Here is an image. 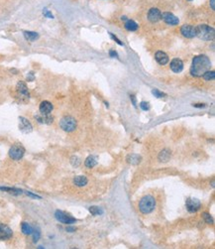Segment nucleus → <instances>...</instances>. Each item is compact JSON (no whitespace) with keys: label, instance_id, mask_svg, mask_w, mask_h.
Returning <instances> with one entry per match:
<instances>
[{"label":"nucleus","instance_id":"obj_1","mask_svg":"<svg viewBox=\"0 0 215 249\" xmlns=\"http://www.w3.org/2000/svg\"><path fill=\"white\" fill-rule=\"evenodd\" d=\"M211 68V62L205 55H199L193 58L190 67V74L193 77L200 78Z\"/></svg>","mask_w":215,"mask_h":249},{"label":"nucleus","instance_id":"obj_2","mask_svg":"<svg viewBox=\"0 0 215 249\" xmlns=\"http://www.w3.org/2000/svg\"><path fill=\"white\" fill-rule=\"evenodd\" d=\"M196 28V36L203 41H212L214 39V29L206 24H200Z\"/></svg>","mask_w":215,"mask_h":249},{"label":"nucleus","instance_id":"obj_3","mask_svg":"<svg viewBox=\"0 0 215 249\" xmlns=\"http://www.w3.org/2000/svg\"><path fill=\"white\" fill-rule=\"evenodd\" d=\"M156 207V201L152 196H146L139 202V210L144 215L151 213Z\"/></svg>","mask_w":215,"mask_h":249},{"label":"nucleus","instance_id":"obj_4","mask_svg":"<svg viewBox=\"0 0 215 249\" xmlns=\"http://www.w3.org/2000/svg\"><path fill=\"white\" fill-rule=\"evenodd\" d=\"M77 120L72 116H65L62 117L60 121L61 128L66 132H72L77 128Z\"/></svg>","mask_w":215,"mask_h":249},{"label":"nucleus","instance_id":"obj_5","mask_svg":"<svg viewBox=\"0 0 215 249\" xmlns=\"http://www.w3.org/2000/svg\"><path fill=\"white\" fill-rule=\"evenodd\" d=\"M55 217L57 218V221H59L60 222L65 223V224H72L77 221V219L74 217L68 216V213L63 212L62 211H57L55 212Z\"/></svg>","mask_w":215,"mask_h":249},{"label":"nucleus","instance_id":"obj_6","mask_svg":"<svg viewBox=\"0 0 215 249\" xmlns=\"http://www.w3.org/2000/svg\"><path fill=\"white\" fill-rule=\"evenodd\" d=\"M25 154V149L21 145H14L9 150V156L13 160H20Z\"/></svg>","mask_w":215,"mask_h":249},{"label":"nucleus","instance_id":"obj_7","mask_svg":"<svg viewBox=\"0 0 215 249\" xmlns=\"http://www.w3.org/2000/svg\"><path fill=\"white\" fill-rule=\"evenodd\" d=\"M181 33L182 34V36L185 37V38H194L196 37V28L191 26V25H188V24H185V25H182V28H181Z\"/></svg>","mask_w":215,"mask_h":249},{"label":"nucleus","instance_id":"obj_8","mask_svg":"<svg viewBox=\"0 0 215 249\" xmlns=\"http://www.w3.org/2000/svg\"><path fill=\"white\" fill-rule=\"evenodd\" d=\"M185 206L189 212H195L200 208V201L197 199H188L185 201Z\"/></svg>","mask_w":215,"mask_h":249},{"label":"nucleus","instance_id":"obj_9","mask_svg":"<svg viewBox=\"0 0 215 249\" xmlns=\"http://www.w3.org/2000/svg\"><path fill=\"white\" fill-rule=\"evenodd\" d=\"M19 129L23 133H30L33 130V126L27 118L19 117Z\"/></svg>","mask_w":215,"mask_h":249},{"label":"nucleus","instance_id":"obj_10","mask_svg":"<svg viewBox=\"0 0 215 249\" xmlns=\"http://www.w3.org/2000/svg\"><path fill=\"white\" fill-rule=\"evenodd\" d=\"M12 229L3 223H0V240H7L12 237Z\"/></svg>","mask_w":215,"mask_h":249},{"label":"nucleus","instance_id":"obj_11","mask_svg":"<svg viewBox=\"0 0 215 249\" xmlns=\"http://www.w3.org/2000/svg\"><path fill=\"white\" fill-rule=\"evenodd\" d=\"M148 19L152 23H157L162 19V13L158 8H151L148 12Z\"/></svg>","mask_w":215,"mask_h":249},{"label":"nucleus","instance_id":"obj_12","mask_svg":"<svg viewBox=\"0 0 215 249\" xmlns=\"http://www.w3.org/2000/svg\"><path fill=\"white\" fill-rule=\"evenodd\" d=\"M162 19L164 20L167 24L168 25H172V26H175V25H178V18L176 16V15H173L172 13H170V12H165V13H162Z\"/></svg>","mask_w":215,"mask_h":249},{"label":"nucleus","instance_id":"obj_13","mask_svg":"<svg viewBox=\"0 0 215 249\" xmlns=\"http://www.w3.org/2000/svg\"><path fill=\"white\" fill-rule=\"evenodd\" d=\"M171 69L176 74H178L181 73L182 69H183V63L181 59H173L172 62H171Z\"/></svg>","mask_w":215,"mask_h":249},{"label":"nucleus","instance_id":"obj_14","mask_svg":"<svg viewBox=\"0 0 215 249\" xmlns=\"http://www.w3.org/2000/svg\"><path fill=\"white\" fill-rule=\"evenodd\" d=\"M53 104H52L50 101H47V100H45L43 102H41L40 104V112L41 114H50L52 112V110H53Z\"/></svg>","mask_w":215,"mask_h":249},{"label":"nucleus","instance_id":"obj_15","mask_svg":"<svg viewBox=\"0 0 215 249\" xmlns=\"http://www.w3.org/2000/svg\"><path fill=\"white\" fill-rule=\"evenodd\" d=\"M155 59H156L157 62L160 64V65H162V66L168 63V55L165 53V52H162V51L157 52L156 55H155Z\"/></svg>","mask_w":215,"mask_h":249},{"label":"nucleus","instance_id":"obj_16","mask_svg":"<svg viewBox=\"0 0 215 249\" xmlns=\"http://www.w3.org/2000/svg\"><path fill=\"white\" fill-rule=\"evenodd\" d=\"M36 119L40 123H45V124H51L54 121L53 116H51L50 114H41V115H36Z\"/></svg>","mask_w":215,"mask_h":249},{"label":"nucleus","instance_id":"obj_17","mask_svg":"<svg viewBox=\"0 0 215 249\" xmlns=\"http://www.w3.org/2000/svg\"><path fill=\"white\" fill-rule=\"evenodd\" d=\"M17 91L19 92V94H21L22 96H24V97H28L29 98V96H30V94H29L27 86L23 82H20V83H18V84H17Z\"/></svg>","mask_w":215,"mask_h":249},{"label":"nucleus","instance_id":"obj_18","mask_svg":"<svg viewBox=\"0 0 215 249\" xmlns=\"http://www.w3.org/2000/svg\"><path fill=\"white\" fill-rule=\"evenodd\" d=\"M88 182V178L85 176H77L73 180V183L75 184V186H78V187H84L86 186Z\"/></svg>","mask_w":215,"mask_h":249},{"label":"nucleus","instance_id":"obj_19","mask_svg":"<svg viewBox=\"0 0 215 249\" xmlns=\"http://www.w3.org/2000/svg\"><path fill=\"white\" fill-rule=\"evenodd\" d=\"M127 162L131 165H138L141 162V157L137 154H130L127 157Z\"/></svg>","mask_w":215,"mask_h":249},{"label":"nucleus","instance_id":"obj_20","mask_svg":"<svg viewBox=\"0 0 215 249\" xmlns=\"http://www.w3.org/2000/svg\"><path fill=\"white\" fill-rule=\"evenodd\" d=\"M24 37L26 40L30 42L36 41L37 39H39V34L36 32H31V31H24Z\"/></svg>","mask_w":215,"mask_h":249},{"label":"nucleus","instance_id":"obj_21","mask_svg":"<svg viewBox=\"0 0 215 249\" xmlns=\"http://www.w3.org/2000/svg\"><path fill=\"white\" fill-rule=\"evenodd\" d=\"M96 164H97V159L94 156H89V157L86 158L84 162L85 167H88V168H93L94 166H96Z\"/></svg>","mask_w":215,"mask_h":249},{"label":"nucleus","instance_id":"obj_22","mask_svg":"<svg viewBox=\"0 0 215 249\" xmlns=\"http://www.w3.org/2000/svg\"><path fill=\"white\" fill-rule=\"evenodd\" d=\"M125 28L128 31H136L138 29V24L133 20H127L125 22Z\"/></svg>","mask_w":215,"mask_h":249},{"label":"nucleus","instance_id":"obj_23","mask_svg":"<svg viewBox=\"0 0 215 249\" xmlns=\"http://www.w3.org/2000/svg\"><path fill=\"white\" fill-rule=\"evenodd\" d=\"M171 158V152L168 150H162L159 154V160L161 162H168Z\"/></svg>","mask_w":215,"mask_h":249},{"label":"nucleus","instance_id":"obj_24","mask_svg":"<svg viewBox=\"0 0 215 249\" xmlns=\"http://www.w3.org/2000/svg\"><path fill=\"white\" fill-rule=\"evenodd\" d=\"M21 229H22V232L24 233V234H26V235L32 234V232H33V227L29 223H27V222H23L22 223Z\"/></svg>","mask_w":215,"mask_h":249},{"label":"nucleus","instance_id":"obj_25","mask_svg":"<svg viewBox=\"0 0 215 249\" xmlns=\"http://www.w3.org/2000/svg\"><path fill=\"white\" fill-rule=\"evenodd\" d=\"M89 212L92 216H100L103 213V210L101 207H98V206H90Z\"/></svg>","mask_w":215,"mask_h":249},{"label":"nucleus","instance_id":"obj_26","mask_svg":"<svg viewBox=\"0 0 215 249\" xmlns=\"http://www.w3.org/2000/svg\"><path fill=\"white\" fill-rule=\"evenodd\" d=\"M202 77H203V79H204L205 80H213L214 78H215V72L210 71V69H209V71H207L204 74H203Z\"/></svg>","mask_w":215,"mask_h":249},{"label":"nucleus","instance_id":"obj_27","mask_svg":"<svg viewBox=\"0 0 215 249\" xmlns=\"http://www.w3.org/2000/svg\"><path fill=\"white\" fill-rule=\"evenodd\" d=\"M0 190L1 191H6L7 193L13 194V195H21L23 192L21 190H17V189H11V188H1L0 187Z\"/></svg>","mask_w":215,"mask_h":249},{"label":"nucleus","instance_id":"obj_28","mask_svg":"<svg viewBox=\"0 0 215 249\" xmlns=\"http://www.w3.org/2000/svg\"><path fill=\"white\" fill-rule=\"evenodd\" d=\"M202 216H203V219H204V221L206 223H208V224H213V218H212V216L210 215H209V213L204 212L202 215Z\"/></svg>","mask_w":215,"mask_h":249},{"label":"nucleus","instance_id":"obj_29","mask_svg":"<svg viewBox=\"0 0 215 249\" xmlns=\"http://www.w3.org/2000/svg\"><path fill=\"white\" fill-rule=\"evenodd\" d=\"M71 163H72V165L73 167L77 168V167H78L80 165V160H79L78 157H77V156H73V157L71 158Z\"/></svg>","mask_w":215,"mask_h":249},{"label":"nucleus","instance_id":"obj_30","mask_svg":"<svg viewBox=\"0 0 215 249\" xmlns=\"http://www.w3.org/2000/svg\"><path fill=\"white\" fill-rule=\"evenodd\" d=\"M32 234H33V241L34 242H37L39 239H40V236H41V233H40V231L37 229V230H34L33 229V232H32Z\"/></svg>","mask_w":215,"mask_h":249},{"label":"nucleus","instance_id":"obj_31","mask_svg":"<svg viewBox=\"0 0 215 249\" xmlns=\"http://www.w3.org/2000/svg\"><path fill=\"white\" fill-rule=\"evenodd\" d=\"M152 94H153L155 96L159 97V98L164 97V96H165V94H164V92H162V91H160V90H158V89H153V90H152Z\"/></svg>","mask_w":215,"mask_h":249},{"label":"nucleus","instance_id":"obj_32","mask_svg":"<svg viewBox=\"0 0 215 249\" xmlns=\"http://www.w3.org/2000/svg\"><path fill=\"white\" fill-rule=\"evenodd\" d=\"M140 107L143 109V110H149V109H150V104H149V102L142 101L140 103Z\"/></svg>","mask_w":215,"mask_h":249},{"label":"nucleus","instance_id":"obj_33","mask_svg":"<svg viewBox=\"0 0 215 249\" xmlns=\"http://www.w3.org/2000/svg\"><path fill=\"white\" fill-rule=\"evenodd\" d=\"M43 13H44V15L46 16V17H48V18H54V16H53V14H52L50 11L47 9V8H45L44 9V11H43Z\"/></svg>","mask_w":215,"mask_h":249},{"label":"nucleus","instance_id":"obj_34","mask_svg":"<svg viewBox=\"0 0 215 249\" xmlns=\"http://www.w3.org/2000/svg\"><path fill=\"white\" fill-rule=\"evenodd\" d=\"M110 36H111V38H112V39L114 40V41H115L116 43H117L118 45H120V46H123V43H122V42L120 41V40H119V39H118L117 37H116V36H114V35H113L112 33H110Z\"/></svg>","mask_w":215,"mask_h":249},{"label":"nucleus","instance_id":"obj_35","mask_svg":"<svg viewBox=\"0 0 215 249\" xmlns=\"http://www.w3.org/2000/svg\"><path fill=\"white\" fill-rule=\"evenodd\" d=\"M109 55H110V57H112V58H118V54L116 53L114 50L109 51Z\"/></svg>","mask_w":215,"mask_h":249},{"label":"nucleus","instance_id":"obj_36","mask_svg":"<svg viewBox=\"0 0 215 249\" xmlns=\"http://www.w3.org/2000/svg\"><path fill=\"white\" fill-rule=\"evenodd\" d=\"M194 107H198V108H201V107H205V104L203 103H196V104H193Z\"/></svg>","mask_w":215,"mask_h":249},{"label":"nucleus","instance_id":"obj_37","mask_svg":"<svg viewBox=\"0 0 215 249\" xmlns=\"http://www.w3.org/2000/svg\"><path fill=\"white\" fill-rule=\"evenodd\" d=\"M209 3H210V6H211V9H215V0H210L209 1Z\"/></svg>","mask_w":215,"mask_h":249},{"label":"nucleus","instance_id":"obj_38","mask_svg":"<svg viewBox=\"0 0 215 249\" xmlns=\"http://www.w3.org/2000/svg\"><path fill=\"white\" fill-rule=\"evenodd\" d=\"M26 194H27L28 196H32V198H36V199H41L39 196H36V195H33V194H31V193H29V192H26Z\"/></svg>","mask_w":215,"mask_h":249},{"label":"nucleus","instance_id":"obj_39","mask_svg":"<svg viewBox=\"0 0 215 249\" xmlns=\"http://www.w3.org/2000/svg\"><path fill=\"white\" fill-rule=\"evenodd\" d=\"M131 99L133 101V104H134V106H136V99H135V96L134 95H131Z\"/></svg>","mask_w":215,"mask_h":249},{"label":"nucleus","instance_id":"obj_40","mask_svg":"<svg viewBox=\"0 0 215 249\" xmlns=\"http://www.w3.org/2000/svg\"><path fill=\"white\" fill-rule=\"evenodd\" d=\"M67 230L68 231V232H73V231L75 230V228L74 227H68Z\"/></svg>","mask_w":215,"mask_h":249},{"label":"nucleus","instance_id":"obj_41","mask_svg":"<svg viewBox=\"0 0 215 249\" xmlns=\"http://www.w3.org/2000/svg\"><path fill=\"white\" fill-rule=\"evenodd\" d=\"M188 1H191V0H188Z\"/></svg>","mask_w":215,"mask_h":249}]
</instances>
